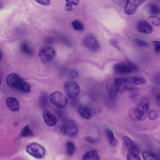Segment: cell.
<instances>
[{
  "instance_id": "ffe728a7",
  "label": "cell",
  "mask_w": 160,
  "mask_h": 160,
  "mask_svg": "<svg viewBox=\"0 0 160 160\" xmlns=\"http://www.w3.org/2000/svg\"><path fill=\"white\" fill-rule=\"evenodd\" d=\"M129 81L132 84L136 85H141L145 83L146 79L141 76H135L129 78Z\"/></svg>"
},
{
  "instance_id": "ba28073f",
  "label": "cell",
  "mask_w": 160,
  "mask_h": 160,
  "mask_svg": "<svg viewBox=\"0 0 160 160\" xmlns=\"http://www.w3.org/2000/svg\"><path fill=\"white\" fill-rule=\"evenodd\" d=\"M84 46L93 52L98 51L100 48V44L96 37L92 34L88 33L83 40Z\"/></svg>"
},
{
  "instance_id": "4dcf8cb0",
  "label": "cell",
  "mask_w": 160,
  "mask_h": 160,
  "mask_svg": "<svg viewBox=\"0 0 160 160\" xmlns=\"http://www.w3.org/2000/svg\"><path fill=\"white\" fill-rule=\"evenodd\" d=\"M152 44L155 52L160 53V41H154L152 42Z\"/></svg>"
},
{
  "instance_id": "ac0fdd59",
  "label": "cell",
  "mask_w": 160,
  "mask_h": 160,
  "mask_svg": "<svg viewBox=\"0 0 160 160\" xmlns=\"http://www.w3.org/2000/svg\"><path fill=\"white\" fill-rule=\"evenodd\" d=\"M128 114L130 118L133 121H142L141 116L138 108H131L129 111Z\"/></svg>"
},
{
  "instance_id": "e575fe53",
  "label": "cell",
  "mask_w": 160,
  "mask_h": 160,
  "mask_svg": "<svg viewBox=\"0 0 160 160\" xmlns=\"http://www.w3.org/2000/svg\"><path fill=\"white\" fill-rule=\"evenodd\" d=\"M154 80L156 84L160 85V72L158 73L155 75Z\"/></svg>"
},
{
  "instance_id": "cb8c5ba5",
  "label": "cell",
  "mask_w": 160,
  "mask_h": 160,
  "mask_svg": "<svg viewBox=\"0 0 160 160\" xmlns=\"http://www.w3.org/2000/svg\"><path fill=\"white\" fill-rule=\"evenodd\" d=\"M148 10L150 13L152 15L158 14L160 11L157 6L153 3L149 4L148 6Z\"/></svg>"
},
{
  "instance_id": "3957f363",
  "label": "cell",
  "mask_w": 160,
  "mask_h": 160,
  "mask_svg": "<svg viewBox=\"0 0 160 160\" xmlns=\"http://www.w3.org/2000/svg\"><path fill=\"white\" fill-rule=\"evenodd\" d=\"M114 71L116 73L122 74H130L137 71V66L130 62L118 63L113 67Z\"/></svg>"
},
{
  "instance_id": "f1b7e54d",
  "label": "cell",
  "mask_w": 160,
  "mask_h": 160,
  "mask_svg": "<svg viewBox=\"0 0 160 160\" xmlns=\"http://www.w3.org/2000/svg\"><path fill=\"white\" fill-rule=\"evenodd\" d=\"M134 41L138 46L140 47H146L148 45L147 42L139 38H135Z\"/></svg>"
},
{
  "instance_id": "5bb4252c",
  "label": "cell",
  "mask_w": 160,
  "mask_h": 160,
  "mask_svg": "<svg viewBox=\"0 0 160 160\" xmlns=\"http://www.w3.org/2000/svg\"><path fill=\"white\" fill-rule=\"evenodd\" d=\"M6 103L8 108L12 111H17L19 108L18 101L14 98L8 97L6 100Z\"/></svg>"
},
{
  "instance_id": "277c9868",
  "label": "cell",
  "mask_w": 160,
  "mask_h": 160,
  "mask_svg": "<svg viewBox=\"0 0 160 160\" xmlns=\"http://www.w3.org/2000/svg\"><path fill=\"white\" fill-rule=\"evenodd\" d=\"M65 92L68 98L74 99L78 96L80 92V88L78 84L73 81H69L64 84Z\"/></svg>"
},
{
  "instance_id": "7402d4cb",
  "label": "cell",
  "mask_w": 160,
  "mask_h": 160,
  "mask_svg": "<svg viewBox=\"0 0 160 160\" xmlns=\"http://www.w3.org/2000/svg\"><path fill=\"white\" fill-rule=\"evenodd\" d=\"M21 134L22 137H28L34 135V133L30 128L28 125L25 126L23 128Z\"/></svg>"
},
{
  "instance_id": "8fae6325",
  "label": "cell",
  "mask_w": 160,
  "mask_h": 160,
  "mask_svg": "<svg viewBox=\"0 0 160 160\" xmlns=\"http://www.w3.org/2000/svg\"><path fill=\"white\" fill-rule=\"evenodd\" d=\"M42 117L45 123L48 126L53 127L57 123V119L55 116L48 110L43 111Z\"/></svg>"
},
{
  "instance_id": "2e32d148",
  "label": "cell",
  "mask_w": 160,
  "mask_h": 160,
  "mask_svg": "<svg viewBox=\"0 0 160 160\" xmlns=\"http://www.w3.org/2000/svg\"><path fill=\"white\" fill-rule=\"evenodd\" d=\"M82 160H100V157L97 152L92 150L85 153L82 157Z\"/></svg>"
},
{
  "instance_id": "4316f807",
  "label": "cell",
  "mask_w": 160,
  "mask_h": 160,
  "mask_svg": "<svg viewBox=\"0 0 160 160\" xmlns=\"http://www.w3.org/2000/svg\"><path fill=\"white\" fill-rule=\"evenodd\" d=\"M67 75L68 78L73 79L76 78L78 76L77 71L73 69H69L67 72Z\"/></svg>"
},
{
  "instance_id": "7c38bea8",
  "label": "cell",
  "mask_w": 160,
  "mask_h": 160,
  "mask_svg": "<svg viewBox=\"0 0 160 160\" xmlns=\"http://www.w3.org/2000/svg\"><path fill=\"white\" fill-rule=\"evenodd\" d=\"M123 140L129 152L138 154L140 152V147L138 145L133 141L129 137L124 136Z\"/></svg>"
},
{
  "instance_id": "8d00e7d4",
  "label": "cell",
  "mask_w": 160,
  "mask_h": 160,
  "mask_svg": "<svg viewBox=\"0 0 160 160\" xmlns=\"http://www.w3.org/2000/svg\"><path fill=\"white\" fill-rule=\"evenodd\" d=\"M156 102L157 104L160 106V94L157 96Z\"/></svg>"
},
{
  "instance_id": "836d02e7",
  "label": "cell",
  "mask_w": 160,
  "mask_h": 160,
  "mask_svg": "<svg viewBox=\"0 0 160 160\" xmlns=\"http://www.w3.org/2000/svg\"><path fill=\"white\" fill-rule=\"evenodd\" d=\"M38 3L44 6H47L50 3V1L49 0H36Z\"/></svg>"
},
{
  "instance_id": "1f68e13d",
  "label": "cell",
  "mask_w": 160,
  "mask_h": 160,
  "mask_svg": "<svg viewBox=\"0 0 160 160\" xmlns=\"http://www.w3.org/2000/svg\"><path fill=\"white\" fill-rule=\"evenodd\" d=\"M111 43L114 48L120 50L121 49L118 43V42L116 40L113 39L111 40Z\"/></svg>"
},
{
  "instance_id": "603a6c76",
  "label": "cell",
  "mask_w": 160,
  "mask_h": 160,
  "mask_svg": "<svg viewBox=\"0 0 160 160\" xmlns=\"http://www.w3.org/2000/svg\"><path fill=\"white\" fill-rule=\"evenodd\" d=\"M20 48L21 51L24 53L29 55L32 54V51L28 44L25 42L22 43L20 45Z\"/></svg>"
},
{
  "instance_id": "f546056e",
  "label": "cell",
  "mask_w": 160,
  "mask_h": 160,
  "mask_svg": "<svg viewBox=\"0 0 160 160\" xmlns=\"http://www.w3.org/2000/svg\"><path fill=\"white\" fill-rule=\"evenodd\" d=\"M148 116L150 120L153 121L156 120L158 118V113L156 110L152 109L149 112Z\"/></svg>"
},
{
  "instance_id": "d4e9b609",
  "label": "cell",
  "mask_w": 160,
  "mask_h": 160,
  "mask_svg": "<svg viewBox=\"0 0 160 160\" xmlns=\"http://www.w3.org/2000/svg\"><path fill=\"white\" fill-rule=\"evenodd\" d=\"M73 28L76 30L82 31L84 29V26L82 23L78 20L73 21L72 23Z\"/></svg>"
},
{
  "instance_id": "8992f818",
  "label": "cell",
  "mask_w": 160,
  "mask_h": 160,
  "mask_svg": "<svg viewBox=\"0 0 160 160\" xmlns=\"http://www.w3.org/2000/svg\"><path fill=\"white\" fill-rule=\"evenodd\" d=\"M27 152L33 157L40 159L45 155V150L44 147L39 144L33 143L27 145L26 147Z\"/></svg>"
},
{
  "instance_id": "9c48e42d",
  "label": "cell",
  "mask_w": 160,
  "mask_h": 160,
  "mask_svg": "<svg viewBox=\"0 0 160 160\" xmlns=\"http://www.w3.org/2000/svg\"><path fill=\"white\" fill-rule=\"evenodd\" d=\"M146 1L143 0H132L127 1L124 8V12L128 15L133 14L138 8Z\"/></svg>"
},
{
  "instance_id": "484cf974",
  "label": "cell",
  "mask_w": 160,
  "mask_h": 160,
  "mask_svg": "<svg viewBox=\"0 0 160 160\" xmlns=\"http://www.w3.org/2000/svg\"><path fill=\"white\" fill-rule=\"evenodd\" d=\"M150 22L154 26H160V18L155 16H150L148 18Z\"/></svg>"
},
{
  "instance_id": "4fadbf2b",
  "label": "cell",
  "mask_w": 160,
  "mask_h": 160,
  "mask_svg": "<svg viewBox=\"0 0 160 160\" xmlns=\"http://www.w3.org/2000/svg\"><path fill=\"white\" fill-rule=\"evenodd\" d=\"M77 109L80 116L85 119H90L94 113V112L92 109L88 106L82 104L78 105Z\"/></svg>"
},
{
  "instance_id": "e0dca14e",
  "label": "cell",
  "mask_w": 160,
  "mask_h": 160,
  "mask_svg": "<svg viewBox=\"0 0 160 160\" xmlns=\"http://www.w3.org/2000/svg\"><path fill=\"white\" fill-rule=\"evenodd\" d=\"M105 133L110 145L113 147L116 146L118 144V141L112 131L110 128H107L105 129Z\"/></svg>"
},
{
  "instance_id": "6da1fadb",
  "label": "cell",
  "mask_w": 160,
  "mask_h": 160,
  "mask_svg": "<svg viewBox=\"0 0 160 160\" xmlns=\"http://www.w3.org/2000/svg\"><path fill=\"white\" fill-rule=\"evenodd\" d=\"M6 81L8 86L18 91L25 93L31 92L30 85L16 73L9 74L7 77Z\"/></svg>"
},
{
  "instance_id": "52a82bcc",
  "label": "cell",
  "mask_w": 160,
  "mask_h": 160,
  "mask_svg": "<svg viewBox=\"0 0 160 160\" xmlns=\"http://www.w3.org/2000/svg\"><path fill=\"white\" fill-rule=\"evenodd\" d=\"M56 52L54 49L51 46H45L42 48L38 52V56L43 62L52 60L54 58Z\"/></svg>"
},
{
  "instance_id": "d6986e66",
  "label": "cell",
  "mask_w": 160,
  "mask_h": 160,
  "mask_svg": "<svg viewBox=\"0 0 160 160\" xmlns=\"http://www.w3.org/2000/svg\"><path fill=\"white\" fill-rule=\"evenodd\" d=\"M143 160H160L159 157L155 153L148 151H144L142 152Z\"/></svg>"
},
{
  "instance_id": "d6a6232c",
  "label": "cell",
  "mask_w": 160,
  "mask_h": 160,
  "mask_svg": "<svg viewBox=\"0 0 160 160\" xmlns=\"http://www.w3.org/2000/svg\"><path fill=\"white\" fill-rule=\"evenodd\" d=\"M66 4L65 5V9L68 11H70L72 9V5L70 0H67L66 1Z\"/></svg>"
},
{
  "instance_id": "30bf717a",
  "label": "cell",
  "mask_w": 160,
  "mask_h": 160,
  "mask_svg": "<svg viewBox=\"0 0 160 160\" xmlns=\"http://www.w3.org/2000/svg\"><path fill=\"white\" fill-rule=\"evenodd\" d=\"M137 28L138 32L143 34H149L153 30L152 25L148 22L144 20L139 21L137 24Z\"/></svg>"
},
{
  "instance_id": "44dd1931",
  "label": "cell",
  "mask_w": 160,
  "mask_h": 160,
  "mask_svg": "<svg viewBox=\"0 0 160 160\" xmlns=\"http://www.w3.org/2000/svg\"><path fill=\"white\" fill-rule=\"evenodd\" d=\"M65 148L66 152L68 156H71L74 154L75 148L73 142H68L66 144Z\"/></svg>"
},
{
  "instance_id": "9a60e30c",
  "label": "cell",
  "mask_w": 160,
  "mask_h": 160,
  "mask_svg": "<svg viewBox=\"0 0 160 160\" xmlns=\"http://www.w3.org/2000/svg\"><path fill=\"white\" fill-rule=\"evenodd\" d=\"M149 108V105L147 103L142 102L139 105L138 109L140 112L142 120L146 118L148 114Z\"/></svg>"
},
{
  "instance_id": "83f0119b",
  "label": "cell",
  "mask_w": 160,
  "mask_h": 160,
  "mask_svg": "<svg viewBox=\"0 0 160 160\" xmlns=\"http://www.w3.org/2000/svg\"><path fill=\"white\" fill-rule=\"evenodd\" d=\"M127 160H141L138 154L129 152L127 154Z\"/></svg>"
},
{
  "instance_id": "5b68a950",
  "label": "cell",
  "mask_w": 160,
  "mask_h": 160,
  "mask_svg": "<svg viewBox=\"0 0 160 160\" xmlns=\"http://www.w3.org/2000/svg\"><path fill=\"white\" fill-rule=\"evenodd\" d=\"M49 99L53 105L60 108H65L68 102L67 98L59 91H56L52 93L49 96Z\"/></svg>"
},
{
  "instance_id": "7a4b0ae2",
  "label": "cell",
  "mask_w": 160,
  "mask_h": 160,
  "mask_svg": "<svg viewBox=\"0 0 160 160\" xmlns=\"http://www.w3.org/2000/svg\"><path fill=\"white\" fill-rule=\"evenodd\" d=\"M59 130L62 134L70 137L76 136L78 133V128L76 122L72 119L65 118L58 126Z\"/></svg>"
},
{
  "instance_id": "d590c367",
  "label": "cell",
  "mask_w": 160,
  "mask_h": 160,
  "mask_svg": "<svg viewBox=\"0 0 160 160\" xmlns=\"http://www.w3.org/2000/svg\"><path fill=\"white\" fill-rule=\"evenodd\" d=\"M71 2L73 5H78L79 2V1L77 0H70Z\"/></svg>"
}]
</instances>
